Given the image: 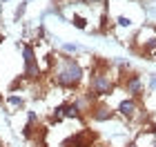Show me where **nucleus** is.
Segmentation results:
<instances>
[{
  "mask_svg": "<svg viewBox=\"0 0 156 147\" xmlns=\"http://www.w3.org/2000/svg\"><path fill=\"white\" fill-rule=\"evenodd\" d=\"M25 11H27V0H23V2H20V5L16 7V13H13V20H16V23H20V18L25 16Z\"/></svg>",
  "mask_w": 156,
  "mask_h": 147,
  "instance_id": "13",
  "label": "nucleus"
},
{
  "mask_svg": "<svg viewBox=\"0 0 156 147\" xmlns=\"http://www.w3.org/2000/svg\"><path fill=\"white\" fill-rule=\"evenodd\" d=\"M116 116H120L127 123H145L147 121V111L140 107V103L136 98L127 96L116 105Z\"/></svg>",
  "mask_w": 156,
  "mask_h": 147,
  "instance_id": "3",
  "label": "nucleus"
},
{
  "mask_svg": "<svg viewBox=\"0 0 156 147\" xmlns=\"http://www.w3.org/2000/svg\"><path fill=\"white\" fill-rule=\"evenodd\" d=\"M96 141H98V134H96V131L83 127V129H78L76 134L69 136L67 141L62 143V147H96Z\"/></svg>",
  "mask_w": 156,
  "mask_h": 147,
  "instance_id": "5",
  "label": "nucleus"
},
{
  "mask_svg": "<svg viewBox=\"0 0 156 147\" xmlns=\"http://www.w3.org/2000/svg\"><path fill=\"white\" fill-rule=\"evenodd\" d=\"M123 147H138V143H136V141H132V143H125Z\"/></svg>",
  "mask_w": 156,
  "mask_h": 147,
  "instance_id": "18",
  "label": "nucleus"
},
{
  "mask_svg": "<svg viewBox=\"0 0 156 147\" xmlns=\"http://www.w3.org/2000/svg\"><path fill=\"white\" fill-rule=\"evenodd\" d=\"M0 2H9V0H0Z\"/></svg>",
  "mask_w": 156,
  "mask_h": 147,
  "instance_id": "19",
  "label": "nucleus"
},
{
  "mask_svg": "<svg viewBox=\"0 0 156 147\" xmlns=\"http://www.w3.org/2000/svg\"><path fill=\"white\" fill-rule=\"evenodd\" d=\"M27 123H29V125H34V127H38V114H36V111H27Z\"/></svg>",
  "mask_w": 156,
  "mask_h": 147,
  "instance_id": "16",
  "label": "nucleus"
},
{
  "mask_svg": "<svg viewBox=\"0 0 156 147\" xmlns=\"http://www.w3.org/2000/svg\"><path fill=\"white\" fill-rule=\"evenodd\" d=\"M7 105H11V107H16V109H20V107H25V98L23 96H7Z\"/></svg>",
  "mask_w": 156,
  "mask_h": 147,
  "instance_id": "11",
  "label": "nucleus"
},
{
  "mask_svg": "<svg viewBox=\"0 0 156 147\" xmlns=\"http://www.w3.org/2000/svg\"><path fill=\"white\" fill-rule=\"evenodd\" d=\"M116 89V82H114V78L105 72V69H98V72H91V76H89V85H87V92H91L98 100L101 98H107V96H112V92Z\"/></svg>",
  "mask_w": 156,
  "mask_h": 147,
  "instance_id": "2",
  "label": "nucleus"
},
{
  "mask_svg": "<svg viewBox=\"0 0 156 147\" xmlns=\"http://www.w3.org/2000/svg\"><path fill=\"white\" fill-rule=\"evenodd\" d=\"M54 82L62 89H78L85 78V69L72 56H54Z\"/></svg>",
  "mask_w": 156,
  "mask_h": 147,
  "instance_id": "1",
  "label": "nucleus"
},
{
  "mask_svg": "<svg viewBox=\"0 0 156 147\" xmlns=\"http://www.w3.org/2000/svg\"><path fill=\"white\" fill-rule=\"evenodd\" d=\"M20 49H23V62H25L23 78H25V80H40L42 69H40V62H38V58H36V49H34V45L25 43Z\"/></svg>",
  "mask_w": 156,
  "mask_h": 147,
  "instance_id": "4",
  "label": "nucleus"
},
{
  "mask_svg": "<svg viewBox=\"0 0 156 147\" xmlns=\"http://www.w3.org/2000/svg\"><path fill=\"white\" fill-rule=\"evenodd\" d=\"M136 45H140L143 54H154L156 51V27L140 29V33L136 36Z\"/></svg>",
  "mask_w": 156,
  "mask_h": 147,
  "instance_id": "7",
  "label": "nucleus"
},
{
  "mask_svg": "<svg viewBox=\"0 0 156 147\" xmlns=\"http://www.w3.org/2000/svg\"><path fill=\"white\" fill-rule=\"evenodd\" d=\"M114 116H116V111L112 109L107 103H101V100H98V103L94 105V109L89 111V118H91L94 123H107V121H112Z\"/></svg>",
  "mask_w": 156,
  "mask_h": 147,
  "instance_id": "8",
  "label": "nucleus"
},
{
  "mask_svg": "<svg viewBox=\"0 0 156 147\" xmlns=\"http://www.w3.org/2000/svg\"><path fill=\"white\" fill-rule=\"evenodd\" d=\"M123 92L129 94L132 98H136V100L143 98L145 82H143V78H140V74H125L123 76Z\"/></svg>",
  "mask_w": 156,
  "mask_h": 147,
  "instance_id": "6",
  "label": "nucleus"
},
{
  "mask_svg": "<svg viewBox=\"0 0 156 147\" xmlns=\"http://www.w3.org/2000/svg\"><path fill=\"white\" fill-rule=\"evenodd\" d=\"M62 121H65V103H60L51 111V123H62Z\"/></svg>",
  "mask_w": 156,
  "mask_h": 147,
  "instance_id": "10",
  "label": "nucleus"
},
{
  "mask_svg": "<svg viewBox=\"0 0 156 147\" xmlns=\"http://www.w3.org/2000/svg\"><path fill=\"white\" fill-rule=\"evenodd\" d=\"M78 49H80V47L74 45V43H62V51H65V54H76Z\"/></svg>",
  "mask_w": 156,
  "mask_h": 147,
  "instance_id": "15",
  "label": "nucleus"
},
{
  "mask_svg": "<svg viewBox=\"0 0 156 147\" xmlns=\"http://www.w3.org/2000/svg\"><path fill=\"white\" fill-rule=\"evenodd\" d=\"M65 118H76V121H83V118H85V114L80 111V107L76 105V100L65 103Z\"/></svg>",
  "mask_w": 156,
  "mask_h": 147,
  "instance_id": "9",
  "label": "nucleus"
},
{
  "mask_svg": "<svg viewBox=\"0 0 156 147\" xmlns=\"http://www.w3.org/2000/svg\"><path fill=\"white\" fill-rule=\"evenodd\" d=\"M72 23H74L76 29H87V20H85L83 16H78V13H74V16H72Z\"/></svg>",
  "mask_w": 156,
  "mask_h": 147,
  "instance_id": "12",
  "label": "nucleus"
},
{
  "mask_svg": "<svg viewBox=\"0 0 156 147\" xmlns=\"http://www.w3.org/2000/svg\"><path fill=\"white\" fill-rule=\"evenodd\" d=\"M147 87H150L152 92H156V74H150V78H147Z\"/></svg>",
  "mask_w": 156,
  "mask_h": 147,
  "instance_id": "17",
  "label": "nucleus"
},
{
  "mask_svg": "<svg viewBox=\"0 0 156 147\" xmlns=\"http://www.w3.org/2000/svg\"><path fill=\"white\" fill-rule=\"evenodd\" d=\"M116 25L123 27V29H129V27L134 25V20H132L129 16H118V18H116Z\"/></svg>",
  "mask_w": 156,
  "mask_h": 147,
  "instance_id": "14",
  "label": "nucleus"
},
{
  "mask_svg": "<svg viewBox=\"0 0 156 147\" xmlns=\"http://www.w3.org/2000/svg\"><path fill=\"white\" fill-rule=\"evenodd\" d=\"M0 40H2V38H0Z\"/></svg>",
  "mask_w": 156,
  "mask_h": 147,
  "instance_id": "20",
  "label": "nucleus"
}]
</instances>
